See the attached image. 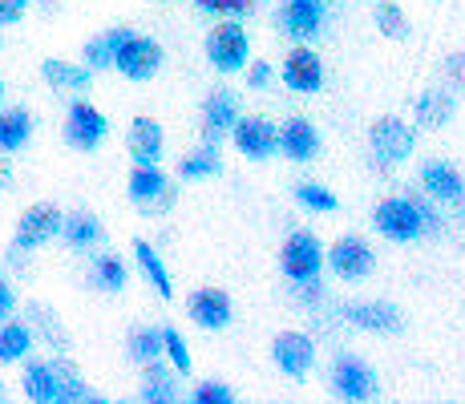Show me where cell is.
Returning a JSON list of instances; mask_svg holds the SVG:
<instances>
[{"label": "cell", "mask_w": 465, "mask_h": 404, "mask_svg": "<svg viewBox=\"0 0 465 404\" xmlns=\"http://www.w3.org/2000/svg\"><path fill=\"white\" fill-rule=\"evenodd\" d=\"M372 227L389 242H417V239H425L429 231L441 227V211H437V202L429 199V194H413V199L392 194V199L377 202Z\"/></svg>", "instance_id": "obj_2"}, {"label": "cell", "mask_w": 465, "mask_h": 404, "mask_svg": "<svg viewBox=\"0 0 465 404\" xmlns=\"http://www.w3.org/2000/svg\"><path fill=\"white\" fill-rule=\"evenodd\" d=\"M126 263H122V255H114V251H102V255L89 259V283L97 287V291L105 295H118L126 291Z\"/></svg>", "instance_id": "obj_31"}, {"label": "cell", "mask_w": 465, "mask_h": 404, "mask_svg": "<svg viewBox=\"0 0 465 404\" xmlns=\"http://www.w3.org/2000/svg\"><path fill=\"white\" fill-rule=\"evenodd\" d=\"M223 174V150L219 142H203L199 150H191L183 162H178V178L183 182H207V178Z\"/></svg>", "instance_id": "obj_29"}, {"label": "cell", "mask_w": 465, "mask_h": 404, "mask_svg": "<svg viewBox=\"0 0 465 404\" xmlns=\"http://www.w3.org/2000/svg\"><path fill=\"white\" fill-rule=\"evenodd\" d=\"M21 392L33 404H82L97 400L89 392L85 376L77 372V364L65 352H57L53 360H29L25 356V372H21Z\"/></svg>", "instance_id": "obj_1"}, {"label": "cell", "mask_w": 465, "mask_h": 404, "mask_svg": "<svg viewBox=\"0 0 465 404\" xmlns=\"http://www.w3.org/2000/svg\"><path fill=\"white\" fill-rule=\"evenodd\" d=\"M142 404H174L178 400V372L163 360L142 364V384H138Z\"/></svg>", "instance_id": "obj_22"}, {"label": "cell", "mask_w": 465, "mask_h": 404, "mask_svg": "<svg viewBox=\"0 0 465 404\" xmlns=\"http://www.w3.org/2000/svg\"><path fill=\"white\" fill-rule=\"evenodd\" d=\"M0 97H5V77H0Z\"/></svg>", "instance_id": "obj_46"}, {"label": "cell", "mask_w": 465, "mask_h": 404, "mask_svg": "<svg viewBox=\"0 0 465 404\" xmlns=\"http://www.w3.org/2000/svg\"><path fill=\"white\" fill-rule=\"evenodd\" d=\"M25 323H29L33 336H41L53 352H69V331H65V323H61V316L49 308V303L33 300L29 308H25Z\"/></svg>", "instance_id": "obj_26"}, {"label": "cell", "mask_w": 465, "mask_h": 404, "mask_svg": "<svg viewBox=\"0 0 465 404\" xmlns=\"http://www.w3.org/2000/svg\"><path fill=\"white\" fill-rule=\"evenodd\" d=\"M441 77H445V89H453V94H465V53H450V57H445Z\"/></svg>", "instance_id": "obj_39"}, {"label": "cell", "mask_w": 465, "mask_h": 404, "mask_svg": "<svg viewBox=\"0 0 465 404\" xmlns=\"http://www.w3.org/2000/svg\"><path fill=\"white\" fill-rule=\"evenodd\" d=\"M239 113L243 110H239L235 89H211L203 102V142H223L239 122Z\"/></svg>", "instance_id": "obj_19"}, {"label": "cell", "mask_w": 465, "mask_h": 404, "mask_svg": "<svg viewBox=\"0 0 465 404\" xmlns=\"http://www.w3.org/2000/svg\"><path fill=\"white\" fill-rule=\"evenodd\" d=\"M105 138H110V118L94 102L77 97L65 113V142L74 150H82V154H94V150L105 146Z\"/></svg>", "instance_id": "obj_9"}, {"label": "cell", "mask_w": 465, "mask_h": 404, "mask_svg": "<svg viewBox=\"0 0 465 404\" xmlns=\"http://www.w3.org/2000/svg\"><path fill=\"white\" fill-rule=\"evenodd\" d=\"M33 328L25 320H13L8 316L5 323H0V364H21L25 356L33 352Z\"/></svg>", "instance_id": "obj_32"}, {"label": "cell", "mask_w": 465, "mask_h": 404, "mask_svg": "<svg viewBox=\"0 0 465 404\" xmlns=\"http://www.w3.org/2000/svg\"><path fill=\"white\" fill-rule=\"evenodd\" d=\"M33 138V113L25 105H8L0 110V154H16Z\"/></svg>", "instance_id": "obj_28"}, {"label": "cell", "mask_w": 465, "mask_h": 404, "mask_svg": "<svg viewBox=\"0 0 465 404\" xmlns=\"http://www.w3.org/2000/svg\"><path fill=\"white\" fill-rule=\"evenodd\" d=\"M203 53L214 74H243L252 61V33L243 21H214V29L203 37Z\"/></svg>", "instance_id": "obj_3"}, {"label": "cell", "mask_w": 465, "mask_h": 404, "mask_svg": "<svg viewBox=\"0 0 465 404\" xmlns=\"http://www.w3.org/2000/svg\"><path fill=\"white\" fill-rule=\"evenodd\" d=\"M0 400H8V392H5V380H0Z\"/></svg>", "instance_id": "obj_45"}, {"label": "cell", "mask_w": 465, "mask_h": 404, "mask_svg": "<svg viewBox=\"0 0 465 404\" xmlns=\"http://www.w3.org/2000/svg\"><path fill=\"white\" fill-rule=\"evenodd\" d=\"M191 400L194 404H235V392H231L227 380H203V384H194Z\"/></svg>", "instance_id": "obj_38"}, {"label": "cell", "mask_w": 465, "mask_h": 404, "mask_svg": "<svg viewBox=\"0 0 465 404\" xmlns=\"http://www.w3.org/2000/svg\"><path fill=\"white\" fill-rule=\"evenodd\" d=\"M41 77L49 81L57 94H89V85H94V69L74 65V61H65V57H45Z\"/></svg>", "instance_id": "obj_24"}, {"label": "cell", "mask_w": 465, "mask_h": 404, "mask_svg": "<svg viewBox=\"0 0 465 404\" xmlns=\"http://www.w3.org/2000/svg\"><path fill=\"white\" fill-rule=\"evenodd\" d=\"M126 352H130L134 364L163 360V328H154V323H142V328H134L130 340H126Z\"/></svg>", "instance_id": "obj_34"}, {"label": "cell", "mask_w": 465, "mask_h": 404, "mask_svg": "<svg viewBox=\"0 0 465 404\" xmlns=\"http://www.w3.org/2000/svg\"><path fill=\"white\" fill-rule=\"evenodd\" d=\"M280 154L288 162H312L320 154V130L308 118L280 122Z\"/></svg>", "instance_id": "obj_21"}, {"label": "cell", "mask_w": 465, "mask_h": 404, "mask_svg": "<svg viewBox=\"0 0 465 404\" xmlns=\"http://www.w3.org/2000/svg\"><path fill=\"white\" fill-rule=\"evenodd\" d=\"M134 259H138L142 280L154 287L163 300H174V280H170V267H166V259L158 255V247H150L146 239H134Z\"/></svg>", "instance_id": "obj_27"}, {"label": "cell", "mask_w": 465, "mask_h": 404, "mask_svg": "<svg viewBox=\"0 0 465 404\" xmlns=\"http://www.w3.org/2000/svg\"><path fill=\"white\" fill-rule=\"evenodd\" d=\"M417 178H421V191L437 206H458V211H465V174L453 166V162L429 158Z\"/></svg>", "instance_id": "obj_16"}, {"label": "cell", "mask_w": 465, "mask_h": 404, "mask_svg": "<svg viewBox=\"0 0 465 404\" xmlns=\"http://www.w3.org/2000/svg\"><path fill=\"white\" fill-rule=\"evenodd\" d=\"M227 138L247 162H272L280 154V125L263 118V113H239V122L231 125Z\"/></svg>", "instance_id": "obj_8"}, {"label": "cell", "mask_w": 465, "mask_h": 404, "mask_svg": "<svg viewBox=\"0 0 465 404\" xmlns=\"http://www.w3.org/2000/svg\"><path fill=\"white\" fill-rule=\"evenodd\" d=\"M372 267H377V255L361 235H340L332 247H324V271H332L340 283H364Z\"/></svg>", "instance_id": "obj_7"}, {"label": "cell", "mask_w": 465, "mask_h": 404, "mask_svg": "<svg viewBox=\"0 0 465 404\" xmlns=\"http://www.w3.org/2000/svg\"><path fill=\"white\" fill-rule=\"evenodd\" d=\"M247 89H267L272 85V77H275V69H272V61H247Z\"/></svg>", "instance_id": "obj_40"}, {"label": "cell", "mask_w": 465, "mask_h": 404, "mask_svg": "<svg viewBox=\"0 0 465 404\" xmlns=\"http://www.w3.org/2000/svg\"><path fill=\"white\" fill-rule=\"evenodd\" d=\"M417 150V130L405 118H377L369 125V154L381 170H397Z\"/></svg>", "instance_id": "obj_5"}, {"label": "cell", "mask_w": 465, "mask_h": 404, "mask_svg": "<svg viewBox=\"0 0 465 404\" xmlns=\"http://www.w3.org/2000/svg\"><path fill=\"white\" fill-rule=\"evenodd\" d=\"M126 194L138 211L146 214H163L174 206V182L166 178V170L158 166H134L130 170V182H126Z\"/></svg>", "instance_id": "obj_10"}, {"label": "cell", "mask_w": 465, "mask_h": 404, "mask_svg": "<svg viewBox=\"0 0 465 404\" xmlns=\"http://www.w3.org/2000/svg\"><path fill=\"white\" fill-rule=\"evenodd\" d=\"M372 25H377V33L389 37V41H405L409 33H413V25H409L405 8H401L397 0H377V8H372Z\"/></svg>", "instance_id": "obj_33"}, {"label": "cell", "mask_w": 465, "mask_h": 404, "mask_svg": "<svg viewBox=\"0 0 465 404\" xmlns=\"http://www.w3.org/2000/svg\"><path fill=\"white\" fill-rule=\"evenodd\" d=\"M328 392L336 400H348V404H361V400H372L381 397V384H377V372L364 356L356 352H336L332 364H328Z\"/></svg>", "instance_id": "obj_4"}, {"label": "cell", "mask_w": 465, "mask_h": 404, "mask_svg": "<svg viewBox=\"0 0 465 404\" xmlns=\"http://www.w3.org/2000/svg\"><path fill=\"white\" fill-rule=\"evenodd\" d=\"M194 8L214 21H243L255 13V0H194Z\"/></svg>", "instance_id": "obj_37"}, {"label": "cell", "mask_w": 465, "mask_h": 404, "mask_svg": "<svg viewBox=\"0 0 465 404\" xmlns=\"http://www.w3.org/2000/svg\"><path fill=\"white\" fill-rule=\"evenodd\" d=\"M16 311V291H13V280H8L5 271H0V323Z\"/></svg>", "instance_id": "obj_42"}, {"label": "cell", "mask_w": 465, "mask_h": 404, "mask_svg": "<svg viewBox=\"0 0 465 404\" xmlns=\"http://www.w3.org/2000/svg\"><path fill=\"white\" fill-rule=\"evenodd\" d=\"M280 81L292 89V94H320V89H324V61H320V53L300 41L296 49L283 57Z\"/></svg>", "instance_id": "obj_17"}, {"label": "cell", "mask_w": 465, "mask_h": 404, "mask_svg": "<svg viewBox=\"0 0 465 404\" xmlns=\"http://www.w3.org/2000/svg\"><path fill=\"white\" fill-rule=\"evenodd\" d=\"M57 239H65L69 251H94L97 242L105 239V227H102V219H97L94 211H74V214L61 219V235Z\"/></svg>", "instance_id": "obj_25"}, {"label": "cell", "mask_w": 465, "mask_h": 404, "mask_svg": "<svg viewBox=\"0 0 465 404\" xmlns=\"http://www.w3.org/2000/svg\"><path fill=\"white\" fill-rule=\"evenodd\" d=\"M292 194H296V202L303 206V211H312V214H332L340 206L336 191L332 186H324V182H300Z\"/></svg>", "instance_id": "obj_35"}, {"label": "cell", "mask_w": 465, "mask_h": 404, "mask_svg": "<svg viewBox=\"0 0 465 404\" xmlns=\"http://www.w3.org/2000/svg\"><path fill=\"white\" fill-rule=\"evenodd\" d=\"M336 316L344 320L348 328L369 331V336H397V331L405 328V316H401V308H397V303H389V300H356V303H344Z\"/></svg>", "instance_id": "obj_11"}, {"label": "cell", "mask_w": 465, "mask_h": 404, "mask_svg": "<svg viewBox=\"0 0 465 404\" xmlns=\"http://www.w3.org/2000/svg\"><path fill=\"white\" fill-rule=\"evenodd\" d=\"M126 150L134 158V166H154L166 154V130L154 118H134L126 130Z\"/></svg>", "instance_id": "obj_20"}, {"label": "cell", "mask_w": 465, "mask_h": 404, "mask_svg": "<svg viewBox=\"0 0 465 404\" xmlns=\"http://www.w3.org/2000/svg\"><path fill=\"white\" fill-rule=\"evenodd\" d=\"M25 13H29V0H0V29H13V25H21Z\"/></svg>", "instance_id": "obj_41"}, {"label": "cell", "mask_w": 465, "mask_h": 404, "mask_svg": "<svg viewBox=\"0 0 465 404\" xmlns=\"http://www.w3.org/2000/svg\"><path fill=\"white\" fill-rule=\"evenodd\" d=\"M453 113H458V97H453V89H445V85L425 89V94L413 102V118H417V125H425V130L450 125Z\"/></svg>", "instance_id": "obj_23"}, {"label": "cell", "mask_w": 465, "mask_h": 404, "mask_svg": "<svg viewBox=\"0 0 465 404\" xmlns=\"http://www.w3.org/2000/svg\"><path fill=\"white\" fill-rule=\"evenodd\" d=\"M280 271L288 283H312L324 275V242L312 231H292L280 247Z\"/></svg>", "instance_id": "obj_6"}, {"label": "cell", "mask_w": 465, "mask_h": 404, "mask_svg": "<svg viewBox=\"0 0 465 404\" xmlns=\"http://www.w3.org/2000/svg\"><path fill=\"white\" fill-rule=\"evenodd\" d=\"M328 25V0H283L275 29L292 41H316Z\"/></svg>", "instance_id": "obj_13"}, {"label": "cell", "mask_w": 465, "mask_h": 404, "mask_svg": "<svg viewBox=\"0 0 465 404\" xmlns=\"http://www.w3.org/2000/svg\"><path fill=\"white\" fill-rule=\"evenodd\" d=\"M29 5H41V8H49V13H53V8L61 5V0H29Z\"/></svg>", "instance_id": "obj_44"}, {"label": "cell", "mask_w": 465, "mask_h": 404, "mask_svg": "<svg viewBox=\"0 0 465 404\" xmlns=\"http://www.w3.org/2000/svg\"><path fill=\"white\" fill-rule=\"evenodd\" d=\"M61 219H65V214H61L53 202H33L29 211L16 219L13 247L25 251V255H29V251H41L45 242H53L61 235Z\"/></svg>", "instance_id": "obj_14"}, {"label": "cell", "mask_w": 465, "mask_h": 404, "mask_svg": "<svg viewBox=\"0 0 465 404\" xmlns=\"http://www.w3.org/2000/svg\"><path fill=\"white\" fill-rule=\"evenodd\" d=\"M272 360L288 380H303L316 368V340L303 331H280L272 340Z\"/></svg>", "instance_id": "obj_15"}, {"label": "cell", "mask_w": 465, "mask_h": 404, "mask_svg": "<svg viewBox=\"0 0 465 404\" xmlns=\"http://www.w3.org/2000/svg\"><path fill=\"white\" fill-rule=\"evenodd\" d=\"M163 356L170 360V368H174L178 376H191V344H186V336L178 328H163Z\"/></svg>", "instance_id": "obj_36"}, {"label": "cell", "mask_w": 465, "mask_h": 404, "mask_svg": "<svg viewBox=\"0 0 465 404\" xmlns=\"http://www.w3.org/2000/svg\"><path fill=\"white\" fill-rule=\"evenodd\" d=\"M186 316L203 331H227L235 320V303L223 287H199V291L186 295Z\"/></svg>", "instance_id": "obj_18"}, {"label": "cell", "mask_w": 465, "mask_h": 404, "mask_svg": "<svg viewBox=\"0 0 465 404\" xmlns=\"http://www.w3.org/2000/svg\"><path fill=\"white\" fill-rule=\"evenodd\" d=\"M13 182V170H8V162H0V186Z\"/></svg>", "instance_id": "obj_43"}, {"label": "cell", "mask_w": 465, "mask_h": 404, "mask_svg": "<svg viewBox=\"0 0 465 404\" xmlns=\"http://www.w3.org/2000/svg\"><path fill=\"white\" fill-rule=\"evenodd\" d=\"M154 5H170V0H154Z\"/></svg>", "instance_id": "obj_47"}, {"label": "cell", "mask_w": 465, "mask_h": 404, "mask_svg": "<svg viewBox=\"0 0 465 404\" xmlns=\"http://www.w3.org/2000/svg\"><path fill=\"white\" fill-rule=\"evenodd\" d=\"M163 61H166V53H163V44H158L154 37L130 33V37L122 41L118 57H114V69H118L126 81H150V77H158Z\"/></svg>", "instance_id": "obj_12"}, {"label": "cell", "mask_w": 465, "mask_h": 404, "mask_svg": "<svg viewBox=\"0 0 465 404\" xmlns=\"http://www.w3.org/2000/svg\"><path fill=\"white\" fill-rule=\"evenodd\" d=\"M130 33H134V29H105V33H97L94 41H85L82 65L94 69V74H102V69H114V57H118L122 41H126Z\"/></svg>", "instance_id": "obj_30"}]
</instances>
